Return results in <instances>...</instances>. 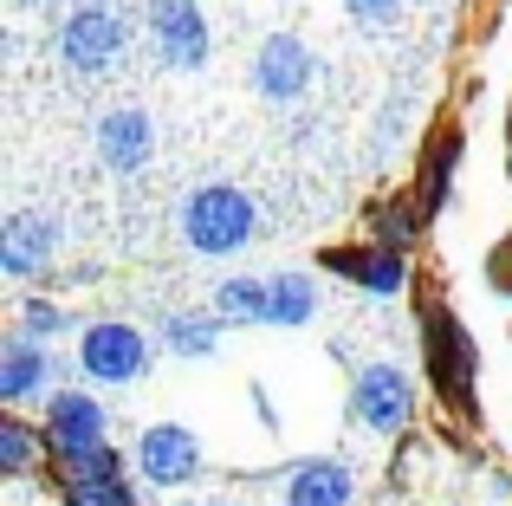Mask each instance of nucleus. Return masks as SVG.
<instances>
[{"label": "nucleus", "mask_w": 512, "mask_h": 506, "mask_svg": "<svg viewBox=\"0 0 512 506\" xmlns=\"http://www.w3.org/2000/svg\"><path fill=\"white\" fill-rule=\"evenodd\" d=\"M175 228H182L188 253H201V260H227V253H240L253 234H260V202H253L247 189H234V182H201V189L182 195Z\"/></svg>", "instance_id": "f257e3e1"}, {"label": "nucleus", "mask_w": 512, "mask_h": 506, "mask_svg": "<svg viewBox=\"0 0 512 506\" xmlns=\"http://www.w3.org/2000/svg\"><path fill=\"white\" fill-rule=\"evenodd\" d=\"M422 370H428V383H435V396L448 409H474L480 351H474V338H467V325L441 299L422 305Z\"/></svg>", "instance_id": "f03ea898"}, {"label": "nucleus", "mask_w": 512, "mask_h": 506, "mask_svg": "<svg viewBox=\"0 0 512 506\" xmlns=\"http://www.w3.org/2000/svg\"><path fill=\"white\" fill-rule=\"evenodd\" d=\"M78 370L98 390H124L150 370V338H143L130 318H98V325L78 331Z\"/></svg>", "instance_id": "7ed1b4c3"}, {"label": "nucleus", "mask_w": 512, "mask_h": 506, "mask_svg": "<svg viewBox=\"0 0 512 506\" xmlns=\"http://www.w3.org/2000/svg\"><path fill=\"white\" fill-rule=\"evenodd\" d=\"M415 416V383L402 364H363L350 377V422L370 435H402Z\"/></svg>", "instance_id": "20e7f679"}, {"label": "nucleus", "mask_w": 512, "mask_h": 506, "mask_svg": "<svg viewBox=\"0 0 512 506\" xmlns=\"http://www.w3.org/2000/svg\"><path fill=\"white\" fill-rule=\"evenodd\" d=\"M39 429H46L52 461L91 455V448H111V409H104L91 390H52V396H46V416H39Z\"/></svg>", "instance_id": "39448f33"}, {"label": "nucleus", "mask_w": 512, "mask_h": 506, "mask_svg": "<svg viewBox=\"0 0 512 506\" xmlns=\"http://www.w3.org/2000/svg\"><path fill=\"white\" fill-rule=\"evenodd\" d=\"M150 39H156V59L175 65V72H201L214 59V33H208L201 0H150Z\"/></svg>", "instance_id": "423d86ee"}, {"label": "nucleus", "mask_w": 512, "mask_h": 506, "mask_svg": "<svg viewBox=\"0 0 512 506\" xmlns=\"http://www.w3.org/2000/svg\"><path fill=\"white\" fill-rule=\"evenodd\" d=\"M59 59L72 65V72H85V78L111 72V65L124 59V13H117V7H78V13H65Z\"/></svg>", "instance_id": "0eeeda50"}, {"label": "nucleus", "mask_w": 512, "mask_h": 506, "mask_svg": "<svg viewBox=\"0 0 512 506\" xmlns=\"http://www.w3.org/2000/svg\"><path fill=\"white\" fill-rule=\"evenodd\" d=\"M130 461H137L143 487L169 494V487H188L201 474V442H195V429H182V422H150V429L137 435V448H130Z\"/></svg>", "instance_id": "6e6552de"}, {"label": "nucleus", "mask_w": 512, "mask_h": 506, "mask_svg": "<svg viewBox=\"0 0 512 506\" xmlns=\"http://www.w3.org/2000/svg\"><path fill=\"white\" fill-rule=\"evenodd\" d=\"M59 247H65V221L46 215V208H20V215H7V228H0V273L33 279L59 260Z\"/></svg>", "instance_id": "1a4fd4ad"}, {"label": "nucleus", "mask_w": 512, "mask_h": 506, "mask_svg": "<svg viewBox=\"0 0 512 506\" xmlns=\"http://www.w3.org/2000/svg\"><path fill=\"white\" fill-rule=\"evenodd\" d=\"M312 78H318V59H312V46L292 39V33H273L260 46V59H253V91H260L266 104H299L305 91H312Z\"/></svg>", "instance_id": "9d476101"}, {"label": "nucleus", "mask_w": 512, "mask_h": 506, "mask_svg": "<svg viewBox=\"0 0 512 506\" xmlns=\"http://www.w3.org/2000/svg\"><path fill=\"white\" fill-rule=\"evenodd\" d=\"M350 500H357V474H350L338 455L292 461V468L279 474V506H350Z\"/></svg>", "instance_id": "9b49d317"}, {"label": "nucleus", "mask_w": 512, "mask_h": 506, "mask_svg": "<svg viewBox=\"0 0 512 506\" xmlns=\"http://www.w3.org/2000/svg\"><path fill=\"white\" fill-rule=\"evenodd\" d=\"M150 150H156V124L137 111V104H117V111L98 117V156H104V169L137 176V169L150 163Z\"/></svg>", "instance_id": "f8f14e48"}, {"label": "nucleus", "mask_w": 512, "mask_h": 506, "mask_svg": "<svg viewBox=\"0 0 512 506\" xmlns=\"http://www.w3.org/2000/svg\"><path fill=\"white\" fill-rule=\"evenodd\" d=\"M325 266L331 273H344L350 286H363V292H376V299H396L402 286H409V253H389V247H331L325 253Z\"/></svg>", "instance_id": "ddd939ff"}, {"label": "nucleus", "mask_w": 512, "mask_h": 506, "mask_svg": "<svg viewBox=\"0 0 512 506\" xmlns=\"http://www.w3.org/2000/svg\"><path fill=\"white\" fill-rule=\"evenodd\" d=\"M39 390L52 396V351L13 331V338L0 344V403H33Z\"/></svg>", "instance_id": "4468645a"}, {"label": "nucleus", "mask_w": 512, "mask_h": 506, "mask_svg": "<svg viewBox=\"0 0 512 506\" xmlns=\"http://www.w3.org/2000/svg\"><path fill=\"white\" fill-rule=\"evenodd\" d=\"M156 338H163L169 357H214L227 338V318L214 312V305H201V312H169L156 318Z\"/></svg>", "instance_id": "2eb2a0df"}, {"label": "nucleus", "mask_w": 512, "mask_h": 506, "mask_svg": "<svg viewBox=\"0 0 512 506\" xmlns=\"http://www.w3.org/2000/svg\"><path fill=\"white\" fill-rule=\"evenodd\" d=\"M318 279L312 273H273L266 279V325L273 331H299V325H312L318 318Z\"/></svg>", "instance_id": "dca6fc26"}, {"label": "nucleus", "mask_w": 512, "mask_h": 506, "mask_svg": "<svg viewBox=\"0 0 512 506\" xmlns=\"http://www.w3.org/2000/svg\"><path fill=\"white\" fill-rule=\"evenodd\" d=\"M461 130H441L435 143H428V163H422V182H415V208H422V221H435L441 208H448V189H454V169H461Z\"/></svg>", "instance_id": "f3484780"}, {"label": "nucleus", "mask_w": 512, "mask_h": 506, "mask_svg": "<svg viewBox=\"0 0 512 506\" xmlns=\"http://www.w3.org/2000/svg\"><path fill=\"white\" fill-rule=\"evenodd\" d=\"M46 455H52L46 429H33L26 416H13V409H7V416H0V474H7V481H26Z\"/></svg>", "instance_id": "a211bd4d"}, {"label": "nucleus", "mask_w": 512, "mask_h": 506, "mask_svg": "<svg viewBox=\"0 0 512 506\" xmlns=\"http://www.w3.org/2000/svg\"><path fill=\"white\" fill-rule=\"evenodd\" d=\"M208 305L227 318V325H266V279L234 273V279H221V286H214Z\"/></svg>", "instance_id": "6ab92c4d"}, {"label": "nucleus", "mask_w": 512, "mask_h": 506, "mask_svg": "<svg viewBox=\"0 0 512 506\" xmlns=\"http://www.w3.org/2000/svg\"><path fill=\"white\" fill-rule=\"evenodd\" d=\"M13 331L52 351L65 331H78V318H72V305H59V299H26V305H20V318H13Z\"/></svg>", "instance_id": "aec40b11"}, {"label": "nucleus", "mask_w": 512, "mask_h": 506, "mask_svg": "<svg viewBox=\"0 0 512 506\" xmlns=\"http://www.w3.org/2000/svg\"><path fill=\"white\" fill-rule=\"evenodd\" d=\"M130 468H137V461L117 455V448H91V455L52 461V474H59V481H130Z\"/></svg>", "instance_id": "412c9836"}, {"label": "nucleus", "mask_w": 512, "mask_h": 506, "mask_svg": "<svg viewBox=\"0 0 512 506\" xmlns=\"http://www.w3.org/2000/svg\"><path fill=\"white\" fill-rule=\"evenodd\" d=\"M59 506H137L130 481H59Z\"/></svg>", "instance_id": "4be33fe9"}, {"label": "nucleus", "mask_w": 512, "mask_h": 506, "mask_svg": "<svg viewBox=\"0 0 512 506\" xmlns=\"http://www.w3.org/2000/svg\"><path fill=\"white\" fill-rule=\"evenodd\" d=\"M344 7H350V20H363V26H389V20H402L409 0H344Z\"/></svg>", "instance_id": "5701e85b"}, {"label": "nucleus", "mask_w": 512, "mask_h": 506, "mask_svg": "<svg viewBox=\"0 0 512 506\" xmlns=\"http://www.w3.org/2000/svg\"><path fill=\"white\" fill-rule=\"evenodd\" d=\"M493 279H500V286L512 292V253H506V260H500V266H493Z\"/></svg>", "instance_id": "b1692460"}, {"label": "nucleus", "mask_w": 512, "mask_h": 506, "mask_svg": "<svg viewBox=\"0 0 512 506\" xmlns=\"http://www.w3.org/2000/svg\"><path fill=\"white\" fill-rule=\"evenodd\" d=\"M506 176H512V156H506Z\"/></svg>", "instance_id": "393cba45"}]
</instances>
